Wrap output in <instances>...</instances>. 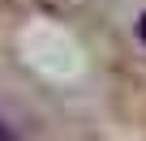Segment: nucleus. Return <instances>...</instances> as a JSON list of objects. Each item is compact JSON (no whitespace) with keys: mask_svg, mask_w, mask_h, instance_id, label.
I'll return each instance as SVG.
<instances>
[{"mask_svg":"<svg viewBox=\"0 0 146 141\" xmlns=\"http://www.w3.org/2000/svg\"><path fill=\"white\" fill-rule=\"evenodd\" d=\"M0 141H17V137H13L9 128H5V120H0Z\"/></svg>","mask_w":146,"mask_h":141,"instance_id":"obj_1","label":"nucleus"},{"mask_svg":"<svg viewBox=\"0 0 146 141\" xmlns=\"http://www.w3.org/2000/svg\"><path fill=\"white\" fill-rule=\"evenodd\" d=\"M137 34H142V43H146V13H142V22H137Z\"/></svg>","mask_w":146,"mask_h":141,"instance_id":"obj_2","label":"nucleus"}]
</instances>
